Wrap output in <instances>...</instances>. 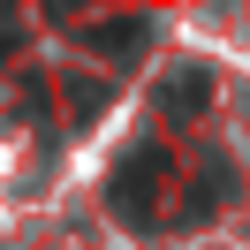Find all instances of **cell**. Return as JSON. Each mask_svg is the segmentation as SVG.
Returning a JSON list of instances; mask_svg holds the SVG:
<instances>
[{
    "mask_svg": "<svg viewBox=\"0 0 250 250\" xmlns=\"http://www.w3.org/2000/svg\"><path fill=\"white\" fill-rule=\"evenodd\" d=\"M159 167H167L159 152H137V159L122 167V182H114V205H122L129 220H144V189H152V174H159Z\"/></svg>",
    "mask_w": 250,
    "mask_h": 250,
    "instance_id": "obj_1",
    "label": "cell"
},
{
    "mask_svg": "<svg viewBox=\"0 0 250 250\" xmlns=\"http://www.w3.org/2000/svg\"><path fill=\"white\" fill-rule=\"evenodd\" d=\"M197 99H205V76H197V68H189V76L174 83V91H159V106H197Z\"/></svg>",
    "mask_w": 250,
    "mask_h": 250,
    "instance_id": "obj_2",
    "label": "cell"
}]
</instances>
